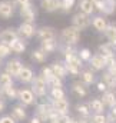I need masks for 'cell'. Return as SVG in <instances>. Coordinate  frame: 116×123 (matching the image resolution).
Listing matches in <instances>:
<instances>
[{
  "label": "cell",
  "instance_id": "obj_14",
  "mask_svg": "<svg viewBox=\"0 0 116 123\" xmlns=\"http://www.w3.org/2000/svg\"><path fill=\"white\" fill-rule=\"evenodd\" d=\"M17 34L22 36V39H32L34 34H36V27L33 23H27V22H23L19 29H17Z\"/></svg>",
  "mask_w": 116,
  "mask_h": 123
},
{
  "label": "cell",
  "instance_id": "obj_43",
  "mask_svg": "<svg viewBox=\"0 0 116 123\" xmlns=\"http://www.w3.org/2000/svg\"><path fill=\"white\" fill-rule=\"evenodd\" d=\"M96 89H97V92H100V93H103V92H106V90H109L108 89V86L102 82V80H99V82H96Z\"/></svg>",
  "mask_w": 116,
  "mask_h": 123
},
{
  "label": "cell",
  "instance_id": "obj_15",
  "mask_svg": "<svg viewBox=\"0 0 116 123\" xmlns=\"http://www.w3.org/2000/svg\"><path fill=\"white\" fill-rule=\"evenodd\" d=\"M20 17L23 19V22H27V23H33L34 22V19H36V10L33 9L32 3L20 7Z\"/></svg>",
  "mask_w": 116,
  "mask_h": 123
},
{
  "label": "cell",
  "instance_id": "obj_19",
  "mask_svg": "<svg viewBox=\"0 0 116 123\" xmlns=\"http://www.w3.org/2000/svg\"><path fill=\"white\" fill-rule=\"evenodd\" d=\"M102 102L105 105V107L109 110L112 109L113 106H116V92L115 90H106V92L102 93Z\"/></svg>",
  "mask_w": 116,
  "mask_h": 123
},
{
  "label": "cell",
  "instance_id": "obj_37",
  "mask_svg": "<svg viewBox=\"0 0 116 123\" xmlns=\"http://www.w3.org/2000/svg\"><path fill=\"white\" fill-rule=\"evenodd\" d=\"M10 55H12V49H10V44L0 42V57H1V59H6V57H9Z\"/></svg>",
  "mask_w": 116,
  "mask_h": 123
},
{
  "label": "cell",
  "instance_id": "obj_5",
  "mask_svg": "<svg viewBox=\"0 0 116 123\" xmlns=\"http://www.w3.org/2000/svg\"><path fill=\"white\" fill-rule=\"evenodd\" d=\"M17 100H19V103H22L26 107H29V106H34L39 99L36 97L34 93L32 92L30 87H22L17 92Z\"/></svg>",
  "mask_w": 116,
  "mask_h": 123
},
{
  "label": "cell",
  "instance_id": "obj_11",
  "mask_svg": "<svg viewBox=\"0 0 116 123\" xmlns=\"http://www.w3.org/2000/svg\"><path fill=\"white\" fill-rule=\"evenodd\" d=\"M72 93L76 96V97H79V99H85L87 97L89 94H90V90H89V86L85 85L82 80H77V82H73L72 83Z\"/></svg>",
  "mask_w": 116,
  "mask_h": 123
},
{
  "label": "cell",
  "instance_id": "obj_18",
  "mask_svg": "<svg viewBox=\"0 0 116 123\" xmlns=\"http://www.w3.org/2000/svg\"><path fill=\"white\" fill-rule=\"evenodd\" d=\"M17 92H19V89L16 87V85H12V86L0 89V96L9 102H13V100H17Z\"/></svg>",
  "mask_w": 116,
  "mask_h": 123
},
{
  "label": "cell",
  "instance_id": "obj_9",
  "mask_svg": "<svg viewBox=\"0 0 116 123\" xmlns=\"http://www.w3.org/2000/svg\"><path fill=\"white\" fill-rule=\"evenodd\" d=\"M72 25L76 27V29H79V30H85L87 29L90 25H92V20H90V17H89V14H85V13H76L75 16H73V19H72Z\"/></svg>",
  "mask_w": 116,
  "mask_h": 123
},
{
  "label": "cell",
  "instance_id": "obj_35",
  "mask_svg": "<svg viewBox=\"0 0 116 123\" xmlns=\"http://www.w3.org/2000/svg\"><path fill=\"white\" fill-rule=\"evenodd\" d=\"M70 115L67 113V115H59V113H56L50 120H49V123H69V120H70Z\"/></svg>",
  "mask_w": 116,
  "mask_h": 123
},
{
  "label": "cell",
  "instance_id": "obj_38",
  "mask_svg": "<svg viewBox=\"0 0 116 123\" xmlns=\"http://www.w3.org/2000/svg\"><path fill=\"white\" fill-rule=\"evenodd\" d=\"M76 0H60V10L64 13H69L72 10V7L75 6Z\"/></svg>",
  "mask_w": 116,
  "mask_h": 123
},
{
  "label": "cell",
  "instance_id": "obj_6",
  "mask_svg": "<svg viewBox=\"0 0 116 123\" xmlns=\"http://www.w3.org/2000/svg\"><path fill=\"white\" fill-rule=\"evenodd\" d=\"M10 116L16 120L17 123H22L25 120H27L29 115H27V107L22 103H17V105H13L12 109H10Z\"/></svg>",
  "mask_w": 116,
  "mask_h": 123
},
{
  "label": "cell",
  "instance_id": "obj_27",
  "mask_svg": "<svg viewBox=\"0 0 116 123\" xmlns=\"http://www.w3.org/2000/svg\"><path fill=\"white\" fill-rule=\"evenodd\" d=\"M40 49H42L45 53L50 55V53H53V52L58 50L59 44H58L56 40H46V42H40Z\"/></svg>",
  "mask_w": 116,
  "mask_h": 123
},
{
  "label": "cell",
  "instance_id": "obj_36",
  "mask_svg": "<svg viewBox=\"0 0 116 123\" xmlns=\"http://www.w3.org/2000/svg\"><path fill=\"white\" fill-rule=\"evenodd\" d=\"M90 123H108L106 113H92Z\"/></svg>",
  "mask_w": 116,
  "mask_h": 123
},
{
  "label": "cell",
  "instance_id": "obj_22",
  "mask_svg": "<svg viewBox=\"0 0 116 123\" xmlns=\"http://www.w3.org/2000/svg\"><path fill=\"white\" fill-rule=\"evenodd\" d=\"M17 37H19V34H17V31L14 30V29H6V30H3L0 33V42L7 43V44H10Z\"/></svg>",
  "mask_w": 116,
  "mask_h": 123
},
{
  "label": "cell",
  "instance_id": "obj_44",
  "mask_svg": "<svg viewBox=\"0 0 116 123\" xmlns=\"http://www.w3.org/2000/svg\"><path fill=\"white\" fill-rule=\"evenodd\" d=\"M6 107H7V100L0 96V115H3L6 112Z\"/></svg>",
  "mask_w": 116,
  "mask_h": 123
},
{
  "label": "cell",
  "instance_id": "obj_49",
  "mask_svg": "<svg viewBox=\"0 0 116 123\" xmlns=\"http://www.w3.org/2000/svg\"><path fill=\"white\" fill-rule=\"evenodd\" d=\"M3 60H4V59H1V57H0V69H1L3 66H4V63H3Z\"/></svg>",
  "mask_w": 116,
  "mask_h": 123
},
{
  "label": "cell",
  "instance_id": "obj_20",
  "mask_svg": "<svg viewBox=\"0 0 116 123\" xmlns=\"http://www.w3.org/2000/svg\"><path fill=\"white\" fill-rule=\"evenodd\" d=\"M50 67H52L53 74L58 76V77H60V79H63V80L69 76V74H67V70H66L64 62H55L53 64H50Z\"/></svg>",
  "mask_w": 116,
  "mask_h": 123
},
{
  "label": "cell",
  "instance_id": "obj_1",
  "mask_svg": "<svg viewBox=\"0 0 116 123\" xmlns=\"http://www.w3.org/2000/svg\"><path fill=\"white\" fill-rule=\"evenodd\" d=\"M56 115V112L53 110L49 97L43 99V100H37V103L34 105V116H37L43 123H49V120Z\"/></svg>",
  "mask_w": 116,
  "mask_h": 123
},
{
  "label": "cell",
  "instance_id": "obj_46",
  "mask_svg": "<svg viewBox=\"0 0 116 123\" xmlns=\"http://www.w3.org/2000/svg\"><path fill=\"white\" fill-rule=\"evenodd\" d=\"M29 123H43V122H42L37 116H34V115H33V116L29 119Z\"/></svg>",
  "mask_w": 116,
  "mask_h": 123
},
{
  "label": "cell",
  "instance_id": "obj_13",
  "mask_svg": "<svg viewBox=\"0 0 116 123\" xmlns=\"http://www.w3.org/2000/svg\"><path fill=\"white\" fill-rule=\"evenodd\" d=\"M14 3L13 1H10V0H3V1H0V17L1 19H4V20H7V19H10L13 14H14Z\"/></svg>",
  "mask_w": 116,
  "mask_h": 123
},
{
  "label": "cell",
  "instance_id": "obj_34",
  "mask_svg": "<svg viewBox=\"0 0 116 123\" xmlns=\"http://www.w3.org/2000/svg\"><path fill=\"white\" fill-rule=\"evenodd\" d=\"M116 12V0H103V10L105 14H113Z\"/></svg>",
  "mask_w": 116,
  "mask_h": 123
},
{
  "label": "cell",
  "instance_id": "obj_23",
  "mask_svg": "<svg viewBox=\"0 0 116 123\" xmlns=\"http://www.w3.org/2000/svg\"><path fill=\"white\" fill-rule=\"evenodd\" d=\"M10 49H12V53H16V55H23L25 50H26V42L20 37H17L16 40H13L10 43Z\"/></svg>",
  "mask_w": 116,
  "mask_h": 123
},
{
  "label": "cell",
  "instance_id": "obj_2",
  "mask_svg": "<svg viewBox=\"0 0 116 123\" xmlns=\"http://www.w3.org/2000/svg\"><path fill=\"white\" fill-rule=\"evenodd\" d=\"M64 64H66V70L67 74L76 77L80 74V72L83 70V62L80 60V57L77 56V53H64Z\"/></svg>",
  "mask_w": 116,
  "mask_h": 123
},
{
  "label": "cell",
  "instance_id": "obj_39",
  "mask_svg": "<svg viewBox=\"0 0 116 123\" xmlns=\"http://www.w3.org/2000/svg\"><path fill=\"white\" fill-rule=\"evenodd\" d=\"M77 56L80 57L82 62H89V59L92 57V52L87 47H82L80 50H77Z\"/></svg>",
  "mask_w": 116,
  "mask_h": 123
},
{
  "label": "cell",
  "instance_id": "obj_26",
  "mask_svg": "<svg viewBox=\"0 0 116 123\" xmlns=\"http://www.w3.org/2000/svg\"><path fill=\"white\" fill-rule=\"evenodd\" d=\"M79 76H80V80H82L85 85H87V86L96 83V74H95V72H93L92 69H89V70H82Z\"/></svg>",
  "mask_w": 116,
  "mask_h": 123
},
{
  "label": "cell",
  "instance_id": "obj_28",
  "mask_svg": "<svg viewBox=\"0 0 116 123\" xmlns=\"http://www.w3.org/2000/svg\"><path fill=\"white\" fill-rule=\"evenodd\" d=\"M47 53H45L40 47L39 49H36V50H33L32 52V55H30V59L34 62V63H39V64H42V63H45V62L47 60Z\"/></svg>",
  "mask_w": 116,
  "mask_h": 123
},
{
  "label": "cell",
  "instance_id": "obj_7",
  "mask_svg": "<svg viewBox=\"0 0 116 123\" xmlns=\"http://www.w3.org/2000/svg\"><path fill=\"white\" fill-rule=\"evenodd\" d=\"M87 63H89V66H90V69H92L93 72L105 70L106 66H108V60H106V57H105L103 55H100L99 52L95 53V55H92V57L89 59Z\"/></svg>",
  "mask_w": 116,
  "mask_h": 123
},
{
  "label": "cell",
  "instance_id": "obj_31",
  "mask_svg": "<svg viewBox=\"0 0 116 123\" xmlns=\"http://www.w3.org/2000/svg\"><path fill=\"white\" fill-rule=\"evenodd\" d=\"M79 9L85 14H92L95 12V3L92 0H80L79 1Z\"/></svg>",
  "mask_w": 116,
  "mask_h": 123
},
{
  "label": "cell",
  "instance_id": "obj_3",
  "mask_svg": "<svg viewBox=\"0 0 116 123\" xmlns=\"http://www.w3.org/2000/svg\"><path fill=\"white\" fill-rule=\"evenodd\" d=\"M30 89H32V92L36 94V97L39 100L46 99L47 94H49V85H47L46 79L40 73L39 74H34V77H33V80L30 83Z\"/></svg>",
  "mask_w": 116,
  "mask_h": 123
},
{
  "label": "cell",
  "instance_id": "obj_45",
  "mask_svg": "<svg viewBox=\"0 0 116 123\" xmlns=\"http://www.w3.org/2000/svg\"><path fill=\"white\" fill-rule=\"evenodd\" d=\"M13 3H14V4H17L19 7H22V6L30 4V3H32V0H13Z\"/></svg>",
  "mask_w": 116,
  "mask_h": 123
},
{
  "label": "cell",
  "instance_id": "obj_33",
  "mask_svg": "<svg viewBox=\"0 0 116 123\" xmlns=\"http://www.w3.org/2000/svg\"><path fill=\"white\" fill-rule=\"evenodd\" d=\"M49 99H63L66 97V92L63 87H49Z\"/></svg>",
  "mask_w": 116,
  "mask_h": 123
},
{
  "label": "cell",
  "instance_id": "obj_12",
  "mask_svg": "<svg viewBox=\"0 0 116 123\" xmlns=\"http://www.w3.org/2000/svg\"><path fill=\"white\" fill-rule=\"evenodd\" d=\"M36 36L40 42H46V40H56L58 34H56V30L50 26H43L40 27L39 30H36Z\"/></svg>",
  "mask_w": 116,
  "mask_h": 123
},
{
  "label": "cell",
  "instance_id": "obj_25",
  "mask_svg": "<svg viewBox=\"0 0 116 123\" xmlns=\"http://www.w3.org/2000/svg\"><path fill=\"white\" fill-rule=\"evenodd\" d=\"M75 112H76V115H77V117H90L92 116V112H90V109H89V105H87V102H80V103H77L76 106H75Z\"/></svg>",
  "mask_w": 116,
  "mask_h": 123
},
{
  "label": "cell",
  "instance_id": "obj_16",
  "mask_svg": "<svg viewBox=\"0 0 116 123\" xmlns=\"http://www.w3.org/2000/svg\"><path fill=\"white\" fill-rule=\"evenodd\" d=\"M33 77H34L33 69L29 67V66H23V69L20 70V73H19V76H17V80H19L20 83H23V85H29V83H32Z\"/></svg>",
  "mask_w": 116,
  "mask_h": 123
},
{
  "label": "cell",
  "instance_id": "obj_41",
  "mask_svg": "<svg viewBox=\"0 0 116 123\" xmlns=\"http://www.w3.org/2000/svg\"><path fill=\"white\" fill-rule=\"evenodd\" d=\"M47 85H49V87H63L64 82H63V79H60L58 76H53V77L47 82Z\"/></svg>",
  "mask_w": 116,
  "mask_h": 123
},
{
  "label": "cell",
  "instance_id": "obj_48",
  "mask_svg": "<svg viewBox=\"0 0 116 123\" xmlns=\"http://www.w3.org/2000/svg\"><path fill=\"white\" fill-rule=\"evenodd\" d=\"M69 123H79V120H77V117H70V120H69Z\"/></svg>",
  "mask_w": 116,
  "mask_h": 123
},
{
  "label": "cell",
  "instance_id": "obj_29",
  "mask_svg": "<svg viewBox=\"0 0 116 123\" xmlns=\"http://www.w3.org/2000/svg\"><path fill=\"white\" fill-rule=\"evenodd\" d=\"M92 26H93V29H95L96 31L103 33V30H105L106 26H108V22H106L105 17H102V16H96V17L92 20Z\"/></svg>",
  "mask_w": 116,
  "mask_h": 123
},
{
  "label": "cell",
  "instance_id": "obj_30",
  "mask_svg": "<svg viewBox=\"0 0 116 123\" xmlns=\"http://www.w3.org/2000/svg\"><path fill=\"white\" fill-rule=\"evenodd\" d=\"M12 85H14V77L12 74H9L6 70L4 72H0V89L7 87V86H12Z\"/></svg>",
  "mask_w": 116,
  "mask_h": 123
},
{
  "label": "cell",
  "instance_id": "obj_8",
  "mask_svg": "<svg viewBox=\"0 0 116 123\" xmlns=\"http://www.w3.org/2000/svg\"><path fill=\"white\" fill-rule=\"evenodd\" d=\"M50 100V105L53 107V110L59 113V115H67L69 110H70V102L63 97V99H49Z\"/></svg>",
  "mask_w": 116,
  "mask_h": 123
},
{
  "label": "cell",
  "instance_id": "obj_17",
  "mask_svg": "<svg viewBox=\"0 0 116 123\" xmlns=\"http://www.w3.org/2000/svg\"><path fill=\"white\" fill-rule=\"evenodd\" d=\"M87 105H89V109L92 113H105L106 112V107H105L100 97H92L87 102Z\"/></svg>",
  "mask_w": 116,
  "mask_h": 123
},
{
  "label": "cell",
  "instance_id": "obj_4",
  "mask_svg": "<svg viewBox=\"0 0 116 123\" xmlns=\"http://www.w3.org/2000/svg\"><path fill=\"white\" fill-rule=\"evenodd\" d=\"M60 39L63 42V44H69V46H76L80 40V30L76 29L75 26H69L64 27L60 33Z\"/></svg>",
  "mask_w": 116,
  "mask_h": 123
},
{
  "label": "cell",
  "instance_id": "obj_42",
  "mask_svg": "<svg viewBox=\"0 0 116 123\" xmlns=\"http://www.w3.org/2000/svg\"><path fill=\"white\" fill-rule=\"evenodd\" d=\"M0 123H17L10 115H0Z\"/></svg>",
  "mask_w": 116,
  "mask_h": 123
},
{
  "label": "cell",
  "instance_id": "obj_24",
  "mask_svg": "<svg viewBox=\"0 0 116 123\" xmlns=\"http://www.w3.org/2000/svg\"><path fill=\"white\" fill-rule=\"evenodd\" d=\"M40 6L45 12H56L60 9V0H40Z\"/></svg>",
  "mask_w": 116,
  "mask_h": 123
},
{
  "label": "cell",
  "instance_id": "obj_21",
  "mask_svg": "<svg viewBox=\"0 0 116 123\" xmlns=\"http://www.w3.org/2000/svg\"><path fill=\"white\" fill-rule=\"evenodd\" d=\"M100 80L108 86L109 90H115L116 89V77L113 76V73H110L109 70H105V72H103Z\"/></svg>",
  "mask_w": 116,
  "mask_h": 123
},
{
  "label": "cell",
  "instance_id": "obj_32",
  "mask_svg": "<svg viewBox=\"0 0 116 123\" xmlns=\"http://www.w3.org/2000/svg\"><path fill=\"white\" fill-rule=\"evenodd\" d=\"M105 37L109 40V42H115L116 40V23H108L106 29L103 30Z\"/></svg>",
  "mask_w": 116,
  "mask_h": 123
},
{
  "label": "cell",
  "instance_id": "obj_10",
  "mask_svg": "<svg viewBox=\"0 0 116 123\" xmlns=\"http://www.w3.org/2000/svg\"><path fill=\"white\" fill-rule=\"evenodd\" d=\"M23 62L20 60V59H10V60H7L4 63V70L9 73V74H12L13 77H16L17 79V76H19V73H20V70L23 69Z\"/></svg>",
  "mask_w": 116,
  "mask_h": 123
},
{
  "label": "cell",
  "instance_id": "obj_40",
  "mask_svg": "<svg viewBox=\"0 0 116 123\" xmlns=\"http://www.w3.org/2000/svg\"><path fill=\"white\" fill-rule=\"evenodd\" d=\"M40 74L46 79V82H49L55 74H53V72H52V67L50 66H43L42 67V70H40Z\"/></svg>",
  "mask_w": 116,
  "mask_h": 123
},
{
  "label": "cell",
  "instance_id": "obj_47",
  "mask_svg": "<svg viewBox=\"0 0 116 123\" xmlns=\"http://www.w3.org/2000/svg\"><path fill=\"white\" fill-rule=\"evenodd\" d=\"M79 123H90V117H77Z\"/></svg>",
  "mask_w": 116,
  "mask_h": 123
}]
</instances>
